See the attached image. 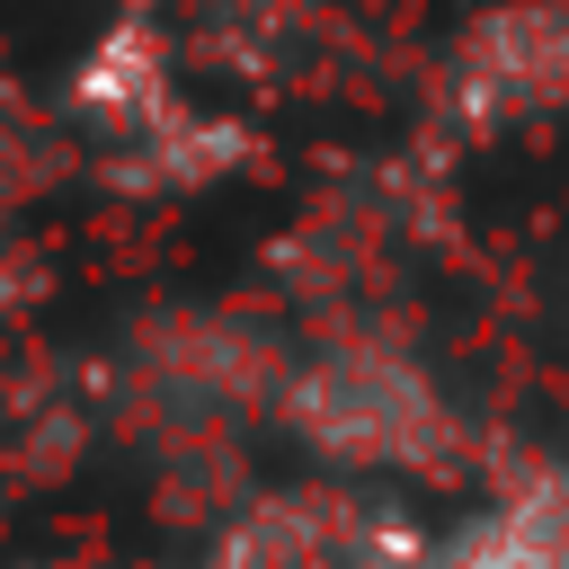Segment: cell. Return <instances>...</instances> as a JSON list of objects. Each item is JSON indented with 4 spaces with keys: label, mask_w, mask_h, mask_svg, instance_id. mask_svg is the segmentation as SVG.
<instances>
[{
    "label": "cell",
    "mask_w": 569,
    "mask_h": 569,
    "mask_svg": "<svg viewBox=\"0 0 569 569\" xmlns=\"http://www.w3.org/2000/svg\"><path fill=\"white\" fill-rule=\"evenodd\" d=\"M462 124H525L569 107V0H498L445 62Z\"/></svg>",
    "instance_id": "2"
},
{
    "label": "cell",
    "mask_w": 569,
    "mask_h": 569,
    "mask_svg": "<svg viewBox=\"0 0 569 569\" xmlns=\"http://www.w3.org/2000/svg\"><path fill=\"white\" fill-rule=\"evenodd\" d=\"M284 418L311 453L356 462V471H445L453 462V409L445 391L391 356V347H329L293 373Z\"/></svg>",
    "instance_id": "1"
},
{
    "label": "cell",
    "mask_w": 569,
    "mask_h": 569,
    "mask_svg": "<svg viewBox=\"0 0 569 569\" xmlns=\"http://www.w3.org/2000/svg\"><path fill=\"white\" fill-rule=\"evenodd\" d=\"M418 569H569V462L516 480L498 507L462 516L445 542H427Z\"/></svg>",
    "instance_id": "4"
},
{
    "label": "cell",
    "mask_w": 569,
    "mask_h": 569,
    "mask_svg": "<svg viewBox=\"0 0 569 569\" xmlns=\"http://www.w3.org/2000/svg\"><path fill=\"white\" fill-rule=\"evenodd\" d=\"M71 107L98 124V133H116V142H133V151H187V142H231V124H196L187 107H178V80H169V44H160V27L142 18V9H124L80 62H71Z\"/></svg>",
    "instance_id": "3"
}]
</instances>
